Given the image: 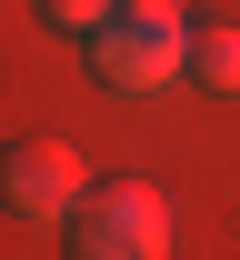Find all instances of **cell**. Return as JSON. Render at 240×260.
Segmentation results:
<instances>
[{
  "instance_id": "4",
  "label": "cell",
  "mask_w": 240,
  "mask_h": 260,
  "mask_svg": "<svg viewBox=\"0 0 240 260\" xmlns=\"http://www.w3.org/2000/svg\"><path fill=\"white\" fill-rule=\"evenodd\" d=\"M190 70H200L210 90H240V30H200L190 40Z\"/></svg>"
},
{
  "instance_id": "5",
  "label": "cell",
  "mask_w": 240,
  "mask_h": 260,
  "mask_svg": "<svg viewBox=\"0 0 240 260\" xmlns=\"http://www.w3.org/2000/svg\"><path fill=\"white\" fill-rule=\"evenodd\" d=\"M110 10H120V0H40V20H50V30H80V40L100 30Z\"/></svg>"
},
{
  "instance_id": "1",
  "label": "cell",
  "mask_w": 240,
  "mask_h": 260,
  "mask_svg": "<svg viewBox=\"0 0 240 260\" xmlns=\"http://www.w3.org/2000/svg\"><path fill=\"white\" fill-rule=\"evenodd\" d=\"M190 70V30H180V10H150V0H120L100 30H90V80L120 100L160 90V80H180Z\"/></svg>"
},
{
  "instance_id": "3",
  "label": "cell",
  "mask_w": 240,
  "mask_h": 260,
  "mask_svg": "<svg viewBox=\"0 0 240 260\" xmlns=\"http://www.w3.org/2000/svg\"><path fill=\"white\" fill-rule=\"evenodd\" d=\"M0 200H10V220H70L90 180H80V150L50 140V130H20L10 140V160H0Z\"/></svg>"
},
{
  "instance_id": "2",
  "label": "cell",
  "mask_w": 240,
  "mask_h": 260,
  "mask_svg": "<svg viewBox=\"0 0 240 260\" xmlns=\"http://www.w3.org/2000/svg\"><path fill=\"white\" fill-rule=\"evenodd\" d=\"M70 260H170V200L150 180H90V200L60 220Z\"/></svg>"
},
{
  "instance_id": "6",
  "label": "cell",
  "mask_w": 240,
  "mask_h": 260,
  "mask_svg": "<svg viewBox=\"0 0 240 260\" xmlns=\"http://www.w3.org/2000/svg\"><path fill=\"white\" fill-rule=\"evenodd\" d=\"M150 10H180V0H150Z\"/></svg>"
}]
</instances>
